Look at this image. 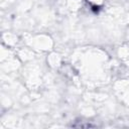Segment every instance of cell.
Returning a JSON list of instances; mask_svg holds the SVG:
<instances>
[]
</instances>
